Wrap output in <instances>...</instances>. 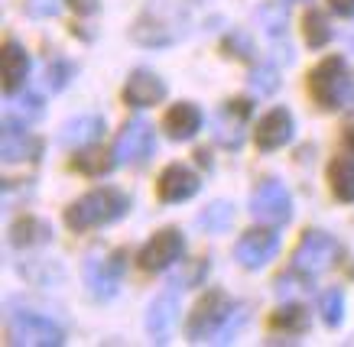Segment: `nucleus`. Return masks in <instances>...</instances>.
<instances>
[{
  "mask_svg": "<svg viewBox=\"0 0 354 347\" xmlns=\"http://www.w3.org/2000/svg\"><path fill=\"white\" fill-rule=\"evenodd\" d=\"M127 195L118 188H95L75 201V205L65 208V224L72 230H91V228H104L111 221L127 215Z\"/></svg>",
  "mask_w": 354,
  "mask_h": 347,
  "instance_id": "nucleus-1",
  "label": "nucleus"
},
{
  "mask_svg": "<svg viewBox=\"0 0 354 347\" xmlns=\"http://www.w3.org/2000/svg\"><path fill=\"white\" fill-rule=\"evenodd\" d=\"M309 95L315 98V104L325 110L348 108L351 101V75L344 59H322L319 66L309 72Z\"/></svg>",
  "mask_w": 354,
  "mask_h": 347,
  "instance_id": "nucleus-2",
  "label": "nucleus"
},
{
  "mask_svg": "<svg viewBox=\"0 0 354 347\" xmlns=\"http://www.w3.org/2000/svg\"><path fill=\"white\" fill-rule=\"evenodd\" d=\"M124 266H127V253L124 250H111V253H91L85 260V286L88 295L97 299V302H108L114 299L120 289V279H124Z\"/></svg>",
  "mask_w": 354,
  "mask_h": 347,
  "instance_id": "nucleus-3",
  "label": "nucleus"
},
{
  "mask_svg": "<svg viewBox=\"0 0 354 347\" xmlns=\"http://www.w3.org/2000/svg\"><path fill=\"white\" fill-rule=\"evenodd\" d=\"M338 257V240L325 230H306L292 250V266L306 276H319L335 263Z\"/></svg>",
  "mask_w": 354,
  "mask_h": 347,
  "instance_id": "nucleus-4",
  "label": "nucleus"
},
{
  "mask_svg": "<svg viewBox=\"0 0 354 347\" xmlns=\"http://www.w3.org/2000/svg\"><path fill=\"white\" fill-rule=\"evenodd\" d=\"M231 299L225 293H205V299L195 305V312L189 315V325H185V335L189 341H205V337H215L221 328L227 325L231 318Z\"/></svg>",
  "mask_w": 354,
  "mask_h": 347,
  "instance_id": "nucleus-5",
  "label": "nucleus"
},
{
  "mask_svg": "<svg viewBox=\"0 0 354 347\" xmlns=\"http://www.w3.org/2000/svg\"><path fill=\"white\" fill-rule=\"evenodd\" d=\"M156 150V137H153V123H147L143 117H133L124 123V130L114 140V159L118 166H140L147 163Z\"/></svg>",
  "mask_w": 354,
  "mask_h": 347,
  "instance_id": "nucleus-6",
  "label": "nucleus"
},
{
  "mask_svg": "<svg viewBox=\"0 0 354 347\" xmlns=\"http://www.w3.org/2000/svg\"><path fill=\"white\" fill-rule=\"evenodd\" d=\"M10 344H30V347H59L65 344V331L55 321H49L46 315L36 312H20L10 318Z\"/></svg>",
  "mask_w": 354,
  "mask_h": 347,
  "instance_id": "nucleus-7",
  "label": "nucleus"
},
{
  "mask_svg": "<svg viewBox=\"0 0 354 347\" xmlns=\"http://www.w3.org/2000/svg\"><path fill=\"white\" fill-rule=\"evenodd\" d=\"M250 211H254V217L263 221V224H286L292 217V198H290V192L283 188V182L267 179V182H260L257 188H254Z\"/></svg>",
  "mask_w": 354,
  "mask_h": 347,
  "instance_id": "nucleus-8",
  "label": "nucleus"
},
{
  "mask_svg": "<svg viewBox=\"0 0 354 347\" xmlns=\"http://www.w3.org/2000/svg\"><path fill=\"white\" fill-rule=\"evenodd\" d=\"M279 250V234L273 228H254L241 234L234 247V257L237 263L244 266V270H260V266H267L273 257H277Z\"/></svg>",
  "mask_w": 354,
  "mask_h": 347,
  "instance_id": "nucleus-9",
  "label": "nucleus"
},
{
  "mask_svg": "<svg viewBox=\"0 0 354 347\" xmlns=\"http://www.w3.org/2000/svg\"><path fill=\"white\" fill-rule=\"evenodd\" d=\"M183 250H185L183 234L176 228H166L160 234H153L150 244L140 250V266L147 272H162V270H169L172 263L183 260Z\"/></svg>",
  "mask_w": 354,
  "mask_h": 347,
  "instance_id": "nucleus-10",
  "label": "nucleus"
},
{
  "mask_svg": "<svg viewBox=\"0 0 354 347\" xmlns=\"http://www.w3.org/2000/svg\"><path fill=\"white\" fill-rule=\"evenodd\" d=\"M198 175L192 172V169H185V166H166L160 175V182H156V195H160V201H166V205H179V201H189V198L198 192Z\"/></svg>",
  "mask_w": 354,
  "mask_h": 347,
  "instance_id": "nucleus-11",
  "label": "nucleus"
},
{
  "mask_svg": "<svg viewBox=\"0 0 354 347\" xmlns=\"http://www.w3.org/2000/svg\"><path fill=\"white\" fill-rule=\"evenodd\" d=\"M162 98H166V81L156 72H147V68H137L124 85V101L130 108H153Z\"/></svg>",
  "mask_w": 354,
  "mask_h": 347,
  "instance_id": "nucleus-12",
  "label": "nucleus"
},
{
  "mask_svg": "<svg viewBox=\"0 0 354 347\" xmlns=\"http://www.w3.org/2000/svg\"><path fill=\"white\" fill-rule=\"evenodd\" d=\"M292 114L286 108H273L270 114H263V117L257 120V130H254V137H257V146L260 150H279V146H286V143L292 140Z\"/></svg>",
  "mask_w": 354,
  "mask_h": 347,
  "instance_id": "nucleus-13",
  "label": "nucleus"
},
{
  "mask_svg": "<svg viewBox=\"0 0 354 347\" xmlns=\"http://www.w3.org/2000/svg\"><path fill=\"white\" fill-rule=\"evenodd\" d=\"M0 140H3V159H7V163H23V159H36V156H39V140L30 137L26 123H17L10 114L3 117Z\"/></svg>",
  "mask_w": 354,
  "mask_h": 347,
  "instance_id": "nucleus-14",
  "label": "nucleus"
},
{
  "mask_svg": "<svg viewBox=\"0 0 354 347\" xmlns=\"http://www.w3.org/2000/svg\"><path fill=\"white\" fill-rule=\"evenodd\" d=\"M101 137H104V120L95 117V114L68 120L62 130H59V143H62L65 150H88V146H95Z\"/></svg>",
  "mask_w": 354,
  "mask_h": 347,
  "instance_id": "nucleus-15",
  "label": "nucleus"
},
{
  "mask_svg": "<svg viewBox=\"0 0 354 347\" xmlns=\"http://www.w3.org/2000/svg\"><path fill=\"white\" fill-rule=\"evenodd\" d=\"M247 117H250V104L247 101H227L215 117V137L225 146H241V140H244L241 127H244Z\"/></svg>",
  "mask_w": 354,
  "mask_h": 347,
  "instance_id": "nucleus-16",
  "label": "nucleus"
},
{
  "mask_svg": "<svg viewBox=\"0 0 354 347\" xmlns=\"http://www.w3.org/2000/svg\"><path fill=\"white\" fill-rule=\"evenodd\" d=\"M202 110L183 101V104H176V108L166 110V120H162V127L169 133V140H192L195 133L202 130Z\"/></svg>",
  "mask_w": 354,
  "mask_h": 347,
  "instance_id": "nucleus-17",
  "label": "nucleus"
},
{
  "mask_svg": "<svg viewBox=\"0 0 354 347\" xmlns=\"http://www.w3.org/2000/svg\"><path fill=\"white\" fill-rule=\"evenodd\" d=\"M26 75H30V55L20 43H3V91L7 95H17L23 85H26Z\"/></svg>",
  "mask_w": 354,
  "mask_h": 347,
  "instance_id": "nucleus-18",
  "label": "nucleus"
},
{
  "mask_svg": "<svg viewBox=\"0 0 354 347\" xmlns=\"http://www.w3.org/2000/svg\"><path fill=\"white\" fill-rule=\"evenodd\" d=\"M176 312H179L176 293L160 295V299L150 305V312H147V331L153 335V341H160V344L166 341V335H169L172 325H176Z\"/></svg>",
  "mask_w": 354,
  "mask_h": 347,
  "instance_id": "nucleus-19",
  "label": "nucleus"
},
{
  "mask_svg": "<svg viewBox=\"0 0 354 347\" xmlns=\"http://www.w3.org/2000/svg\"><path fill=\"white\" fill-rule=\"evenodd\" d=\"M328 185H332V195L344 205L354 201V159L348 156H338L328 166Z\"/></svg>",
  "mask_w": 354,
  "mask_h": 347,
  "instance_id": "nucleus-20",
  "label": "nucleus"
},
{
  "mask_svg": "<svg viewBox=\"0 0 354 347\" xmlns=\"http://www.w3.org/2000/svg\"><path fill=\"white\" fill-rule=\"evenodd\" d=\"M270 328L283 331V335H302L309 331V308H302L299 302H290L270 315Z\"/></svg>",
  "mask_w": 354,
  "mask_h": 347,
  "instance_id": "nucleus-21",
  "label": "nucleus"
},
{
  "mask_svg": "<svg viewBox=\"0 0 354 347\" xmlns=\"http://www.w3.org/2000/svg\"><path fill=\"white\" fill-rule=\"evenodd\" d=\"M53 237V230H49V224L46 221H39V217H23V221H17L10 230V240L17 244V247H32V244H46V240Z\"/></svg>",
  "mask_w": 354,
  "mask_h": 347,
  "instance_id": "nucleus-22",
  "label": "nucleus"
},
{
  "mask_svg": "<svg viewBox=\"0 0 354 347\" xmlns=\"http://www.w3.org/2000/svg\"><path fill=\"white\" fill-rule=\"evenodd\" d=\"M78 169V172L85 175H108L114 166H118V159H114V152H104V150H91L88 146L85 152H78L75 163H72Z\"/></svg>",
  "mask_w": 354,
  "mask_h": 347,
  "instance_id": "nucleus-23",
  "label": "nucleus"
},
{
  "mask_svg": "<svg viewBox=\"0 0 354 347\" xmlns=\"http://www.w3.org/2000/svg\"><path fill=\"white\" fill-rule=\"evenodd\" d=\"M302 33H306V43L312 49H322V46L332 43V26H328V17L322 10H309L306 20H302Z\"/></svg>",
  "mask_w": 354,
  "mask_h": 347,
  "instance_id": "nucleus-24",
  "label": "nucleus"
},
{
  "mask_svg": "<svg viewBox=\"0 0 354 347\" xmlns=\"http://www.w3.org/2000/svg\"><path fill=\"white\" fill-rule=\"evenodd\" d=\"M231 221H234V208L227 205V201H215V205H208L202 215H198V224H202L205 230H215V234L231 228Z\"/></svg>",
  "mask_w": 354,
  "mask_h": 347,
  "instance_id": "nucleus-25",
  "label": "nucleus"
},
{
  "mask_svg": "<svg viewBox=\"0 0 354 347\" xmlns=\"http://www.w3.org/2000/svg\"><path fill=\"white\" fill-rule=\"evenodd\" d=\"M344 318V295L342 289H328V293L322 295V321L328 328H338Z\"/></svg>",
  "mask_w": 354,
  "mask_h": 347,
  "instance_id": "nucleus-26",
  "label": "nucleus"
},
{
  "mask_svg": "<svg viewBox=\"0 0 354 347\" xmlns=\"http://www.w3.org/2000/svg\"><path fill=\"white\" fill-rule=\"evenodd\" d=\"M260 20H263L267 36H273V39H277L279 33H286V10H283V3H267V7H260Z\"/></svg>",
  "mask_w": 354,
  "mask_h": 347,
  "instance_id": "nucleus-27",
  "label": "nucleus"
},
{
  "mask_svg": "<svg viewBox=\"0 0 354 347\" xmlns=\"http://www.w3.org/2000/svg\"><path fill=\"white\" fill-rule=\"evenodd\" d=\"M250 85H254V91L257 95H273L279 85V78H277V68L273 66H260L257 72H254V78H250Z\"/></svg>",
  "mask_w": 354,
  "mask_h": 347,
  "instance_id": "nucleus-28",
  "label": "nucleus"
},
{
  "mask_svg": "<svg viewBox=\"0 0 354 347\" xmlns=\"http://www.w3.org/2000/svg\"><path fill=\"white\" fill-rule=\"evenodd\" d=\"M65 7V0H26V13L32 20H49Z\"/></svg>",
  "mask_w": 354,
  "mask_h": 347,
  "instance_id": "nucleus-29",
  "label": "nucleus"
},
{
  "mask_svg": "<svg viewBox=\"0 0 354 347\" xmlns=\"http://www.w3.org/2000/svg\"><path fill=\"white\" fill-rule=\"evenodd\" d=\"M68 78H72V66L68 62H53V66L46 68V85L53 88V91H62L68 85Z\"/></svg>",
  "mask_w": 354,
  "mask_h": 347,
  "instance_id": "nucleus-30",
  "label": "nucleus"
},
{
  "mask_svg": "<svg viewBox=\"0 0 354 347\" xmlns=\"http://www.w3.org/2000/svg\"><path fill=\"white\" fill-rule=\"evenodd\" d=\"M208 276V260H192V266L185 270L183 279H176L172 286H183V289H189V286H198V282Z\"/></svg>",
  "mask_w": 354,
  "mask_h": 347,
  "instance_id": "nucleus-31",
  "label": "nucleus"
},
{
  "mask_svg": "<svg viewBox=\"0 0 354 347\" xmlns=\"http://www.w3.org/2000/svg\"><path fill=\"white\" fill-rule=\"evenodd\" d=\"M225 49H231L237 59H250V52H254V49H250V39H247V36H241V33L227 36V39H225Z\"/></svg>",
  "mask_w": 354,
  "mask_h": 347,
  "instance_id": "nucleus-32",
  "label": "nucleus"
},
{
  "mask_svg": "<svg viewBox=\"0 0 354 347\" xmlns=\"http://www.w3.org/2000/svg\"><path fill=\"white\" fill-rule=\"evenodd\" d=\"M17 110H20V117H43V101L36 95H26V98H20Z\"/></svg>",
  "mask_w": 354,
  "mask_h": 347,
  "instance_id": "nucleus-33",
  "label": "nucleus"
},
{
  "mask_svg": "<svg viewBox=\"0 0 354 347\" xmlns=\"http://www.w3.org/2000/svg\"><path fill=\"white\" fill-rule=\"evenodd\" d=\"M338 17H354V0H328Z\"/></svg>",
  "mask_w": 354,
  "mask_h": 347,
  "instance_id": "nucleus-34",
  "label": "nucleus"
},
{
  "mask_svg": "<svg viewBox=\"0 0 354 347\" xmlns=\"http://www.w3.org/2000/svg\"><path fill=\"white\" fill-rule=\"evenodd\" d=\"M68 3L75 7V13H85V17L97 10V0H68Z\"/></svg>",
  "mask_w": 354,
  "mask_h": 347,
  "instance_id": "nucleus-35",
  "label": "nucleus"
},
{
  "mask_svg": "<svg viewBox=\"0 0 354 347\" xmlns=\"http://www.w3.org/2000/svg\"><path fill=\"white\" fill-rule=\"evenodd\" d=\"M344 143H348V150L354 152V127H351V130H348V137H344Z\"/></svg>",
  "mask_w": 354,
  "mask_h": 347,
  "instance_id": "nucleus-36",
  "label": "nucleus"
}]
</instances>
